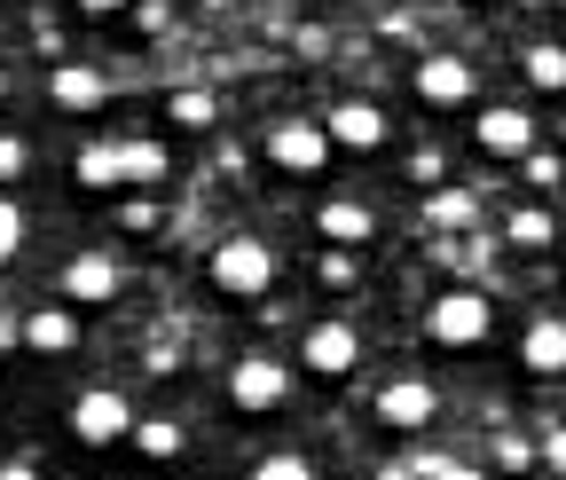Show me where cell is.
<instances>
[{
    "instance_id": "35",
    "label": "cell",
    "mask_w": 566,
    "mask_h": 480,
    "mask_svg": "<svg viewBox=\"0 0 566 480\" xmlns=\"http://www.w3.org/2000/svg\"><path fill=\"white\" fill-rule=\"evenodd\" d=\"M378 480H417V465H386V472H378Z\"/></svg>"
},
{
    "instance_id": "29",
    "label": "cell",
    "mask_w": 566,
    "mask_h": 480,
    "mask_svg": "<svg viewBox=\"0 0 566 480\" xmlns=\"http://www.w3.org/2000/svg\"><path fill=\"white\" fill-rule=\"evenodd\" d=\"M417 480H480V472H472V465H449V457H424Z\"/></svg>"
},
{
    "instance_id": "30",
    "label": "cell",
    "mask_w": 566,
    "mask_h": 480,
    "mask_svg": "<svg viewBox=\"0 0 566 480\" xmlns=\"http://www.w3.org/2000/svg\"><path fill=\"white\" fill-rule=\"evenodd\" d=\"M535 449H543V465H551V472H566V426H551Z\"/></svg>"
},
{
    "instance_id": "7",
    "label": "cell",
    "mask_w": 566,
    "mask_h": 480,
    "mask_svg": "<svg viewBox=\"0 0 566 480\" xmlns=\"http://www.w3.org/2000/svg\"><path fill=\"white\" fill-rule=\"evenodd\" d=\"M300 371L307 378H354L363 371V338H354V323H315L307 338H300Z\"/></svg>"
},
{
    "instance_id": "34",
    "label": "cell",
    "mask_w": 566,
    "mask_h": 480,
    "mask_svg": "<svg viewBox=\"0 0 566 480\" xmlns=\"http://www.w3.org/2000/svg\"><path fill=\"white\" fill-rule=\"evenodd\" d=\"M0 480H40V465H32V457H9V465H0Z\"/></svg>"
},
{
    "instance_id": "15",
    "label": "cell",
    "mask_w": 566,
    "mask_h": 480,
    "mask_svg": "<svg viewBox=\"0 0 566 480\" xmlns=\"http://www.w3.org/2000/svg\"><path fill=\"white\" fill-rule=\"evenodd\" d=\"M315 229L331 237V244H370L378 237V221H370V205H354V197H323V213H315Z\"/></svg>"
},
{
    "instance_id": "6",
    "label": "cell",
    "mask_w": 566,
    "mask_h": 480,
    "mask_svg": "<svg viewBox=\"0 0 566 480\" xmlns=\"http://www.w3.org/2000/svg\"><path fill=\"white\" fill-rule=\"evenodd\" d=\"M417 103H433V111H464L480 95V72H472V55H424L417 72H409Z\"/></svg>"
},
{
    "instance_id": "11",
    "label": "cell",
    "mask_w": 566,
    "mask_h": 480,
    "mask_svg": "<svg viewBox=\"0 0 566 480\" xmlns=\"http://www.w3.org/2000/svg\"><path fill=\"white\" fill-rule=\"evenodd\" d=\"M433 418H441V394L424 386V378H394V386L378 394V426H386V434H424Z\"/></svg>"
},
{
    "instance_id": "10",
    "label": "cell",
    "mask_w": 566,
    "mask_h": 480,
    "mask_svg": "<svg viewBox=\"0 0 566 480\" xmlns=\"http://www.w3.org/2000/svg\"><path fill=\"white\" fill-rule=\"evenodd\" d=\"M118 284H126V276H118L111 252H71V260H63V300H71V307H111Z\"/></svg>"
},
{
    "instance_id": "36",
    "label": "cell",
    "mask_w": 566,
    "mask_h": 480,
    "mask_svg": "<svg viewBox=\"0 0 566 480\" xmlns=\"http://www.w3.org/2000/svg\"><path fill=\"white\" fill-rule=\"evenodd\" d=\"M0 103H9V80H0Z\"/></svg>"
},
{
    "instance_id": "31",
    "label": "cell",
    "mask_w": 566,
    "mask_h": 480,
    "mask_svg": "<svg viewBox=\"0 0 566 480\" xmlns=\"http://www.w3.org/2000/svg\"><path fill=\"white\" fill-rule=\"evenodd\" d=\"M323 284H354V252H323Z\"/></svg>"
},
{
    "instance_id": "27",
    "label": "cell",
    "mask_w": 566,
    "mask_h": 480,
    "mask_svg": "<svg viewBox=\"0 0 566 480\" xmlns=\"http://www.w3.org/2000/svg\"><path fill=\"white\" fill-rule=\"evenodd\" d=\"M527 181H535V189H558V181H566V166H558L551 150H527Z\"/></svg>"
},
{
    "instance_id": "5",
    "label": "cell",
    "mask_w": 566,
    "mask_h": 480,
    "mask_svg": "<svg viewBox=\"0 0 566 480\" xmlns=\"http://www.w3.org/2000/svg\"><path fill=\"white\" fill-rule=\"evenodd\" d=\"M126 434H134V409H126L118 386H87L80 401H71V441L80 449H118Z\"/></svg>"
},
{
    "instance_id": "23",
    "label": "cell",
    "mask_w": 566,
    "mask_h": 480,
    "mask_svg": "<svg viewBox=\"0 0 566 480\" xmlns=\"http://www.w3.org/2000/svg\"><path fill=\"white\" fill-rule=\"evenodd\" d=\"M252 480H315V465H307L300 449H268V457L252 465Z\"/></svg>"
},
{
    "instance_id": "14",
    "label": "cell",
    "mask_w": 566,
    "mask_h": 480,
    "mask_svg": "<svg viewBox=\"0 0 566 480\" xmlns=\"http://www.w3.org/2000/svg\"><path fill=\"white\" fill-rule=\"evenodd\" d=\"M48 95H55V111H103L111 103V80L95 72V63H55Z\"/></svg>"
},
{
    "instance_id": "3",
    "label": "cell",
    "mask_w": 566,
    "mask_h": 480,
    "mask_svg": "<svg viewBox=\"0 0 566 480\" xmlns=\"http://www.w3.org/2000/svg\"><path fill=\"white\" fill-rule=\"evenodd\" d=\"M268 166L292 174V181H315V174L331 166V134H323V118H275V126H268Z\"/></svg>"
},
{
    "instance_id": "17",
    "label": "cell",
    "mask_w": 566,
    "mask_h": 480,
    "mask_svg": "<svg viewBox=\"0 0 566 480\" xmlns=\"http://www.w3.org/2000/svg\"><path fill=\"white\" fill-rule=\"evenodd\" d=\"M520 72H527L535 95H566V48H558V40H535V48L520 55Z\"/></svg>"
},
{
    "instance_id": "8",
    "label": "cell",
    "mask_w": 566,
    "mask_h": 480,
    "mask_svg": "<svg viewBox=\"0 0 566 480\" xmlns=\"http://www.w3.org/2000/svg\"><path fill=\"white\" fill-rule=\"evenodd\" d=\"M323 134H331V150H386V111L370 103V95H346V103H331V118H323Z\"/></svg>"
},
{
    "instance_id": "22",
    "label": "cell",
    "mask_w": 566,
    "mask_h": 480,
    "mask_svg": "<svg viewBox=\"0 0 566 480\" xmlns=\"http://www.w3.org/2000/svg\"><path fill=\"white\" fill-rule=\"evenodd\" d=\"M24 244H32V213H24V205H17L9 189H0V268H9Z\"/></svg>"
},
{
    "instance_id": "28",
    "label": "cell",
    "mask_w": 566,
    "mask_h": 480,
    "mask_svg": "<svg viewBox=\"0 0 566 480\" xmlns=\"http://www.w3.org/2000/svg\"><path fill=\"white\" fill-rule=\"evenodd\" d=\"M142 363H150V378H174V363H181V347H174V338H150V355H142Z\"/></svg>"
},
{
    "instance_id": "18",
    "label": "cell",
    "mask_w": 566,
    "mask_h": 480,
    "mask_svg": "<svg viewBox=\"0 0 566 480\" xmlns=\"http://www.w3.org/2000/svg\"><path fill=\"white\" fill-rule=\"evenodd\" d=\"M118 166H126V189H158V181H166V150L150 143V134L118 143Z\"/></svg>"
},
{
    "instance_id": "13",
    "label": "cell",
    "mask_w": 566,
    "mask_h": 480,
    "mask_svg": "<svg viewBox=\"0 0 566 480\" xmlns=\"http://www.w3.org/2000/svg\"><path fill=\"white\" fill-rule=\"evenodd\" d=\"M17 338L32 355H71V347H80V307H32L17 323Z\"/></svg>"
},
{
    "instance_id": "12",
    "label": "cell",
    "mask_w": 566,
    "mask_h": 480,
    "mask_svg": "<svg viewBox=\"0 0 566 480\" xmlns=\"http://www.w3.org/2000/svg\"><path fill=\"white\" fill-rule=\"evenodd\" d=\"M520 363H527L535 378H566V315H535V323L520 331Z\"/></svg>"
},
{
    "instance_id": "4",
    "label": "cell",
    "mask_w": 566,
    "mask_h": 480,
    "mask_svg": "<svg viewBox=\"0 0 566 480\" xmlns=\"http://www.w3.org/2000/svg\"><path fill=\"white\" fill-rule=\"evenodd\" d=\"M229 409H244V418H268V409H283L292 401V371H283L275 355H244V363H229Z\"/></svg>"
},
{
    "instance_id": "9",
    "label": "cell",
    "mask_w": 566,
    "mask_h": 480,
    "mask_svg": "<svg viewBox=\"0 0 566 480\" xmlns=\"http://www.w3.org/2000/svg\"><path fill=\"white\" fill-rule=\"evenodd\" d=\"M472 143H480L488 158H527V150H535V118H527L520 103H488V111L472 118Z\"/></svg>"
},
{
    "instance_id": "24",
    "label": "cell",
    "mask_w": 566,
    "mask_h": 480,
    "mask_svg": "<svg viewBox=\"0 0 566 480\" xmlns=\"http://www.w3.org/2000/svg\"><path fill=\"white\" fill-rule=\"evenodd\" d=\"M32 174V143L24 134H0V181H24Z\"/></svg>"
},
{
    "instance_id": "25",
    "label": "cell",
    "mask_w": 566,
    "mask_h": 480,
    "mask_svg": "<svg viewBox=\"0 0 566 480\" xmlns=\"http://www.w3.org/2000/svg\"><path fill=\"white\" fill-rule=\"evenodd\" d=\"M433 221H441V229H464V221H472V189H441V197H433Z\"/></svg>"
},
{
    "instance_id": "33",
    "label": "cell",
    "mask_w": 566,
    "mask_h": 480,
    "mask_svg": "<svg viewBox=\"0 0 566 480\" xmlns=\"http://www.w3.org/2000/svg\"><path fill=\"white\" fill-rule=\"evenodd\" d=\"M134 0H80V17H126Z\"/></svg>"
},
{
    "instance_id": "1",
    "label": "cell",
    "mask_w": 566,
    "mask_h": 480,
    "mask_svg": "<svg viewBox=\"0 0 566 480\" xmlns=\"http://www.w3.org/2000/svg\"><path fill=\"white\" fill-rule=\"evenodd\" d=\"M205 276H212V292H229V300H268L275 276H283V260H275L268 237H221L205 252Z\"/></svg>"
},
{
    "instance_id": "20",
    "label": "cell",
    "mask_w": 566,
    "mask_h": 480,
    "mask_svg": "<svg viewBox=\"0 0 566 480\" xmlns=\"http://www.w3.org/2000/svg\"><path fill=\"white\" fill-rule=\"evenodd\" d=\"M166 118L189 126V134H205L212 118H221V95H212V87H174V95H166Z\"/></svg>"
},
{
    "instance_id": "21",
    "label": "cell",
    "mask_w": 566,
    "mask_h": 480,
    "mask_svg": "<svg viewBox=\"0 0 566 480\" xmlns=\"http://www.w3.org/2000/svg\"><path fill=\"white\" fill-rule=\"evenodd\" d=\"M504 244H520V252H543V244H558V221L543 213V205H520V213L504 221Z\"/></svg>"
},
{
    "instance_id": "32",
    "label": "cell",
    "mask_w": 566,
    "mask_h": 480,
    "mask_svg": "<svg viewBox=\"0 0 566 480\" xmlns=\"http://www.w3.org/2000/svg\"><path fill=\"white\" fill-rule=\"evenodd\" d=\"M495 457H504V465H535V449H527L520 434H504V441H495Z\"/></svg>"
},
{
    "instance_id": "16",
    "label": "cell",
    "mask_w": 566,
    "mask_h": 480,
    "mask_svg": "<svg viewBox=\"0 0 566 480\" xmlns=\"http://www.w3.org/2000/svg\"><path fill=\"white\" fill-rule=\"evenodd\" d=\"M150 465H174L181 449H189V434H181V418H134V434H126Z\"/></svg>"
},
{
    "instance_id": "2",
    "label": "cell",
    "mask_w": 566,
    "mask_h": 480,
    "mask_svg": "<svg viewBox=\"0 0 566 480\" xmlns=\"http://www.w3.org/2000/svg\"><path fill=\"white\" fill-rule=\"evenodd\" d=\"M424 331H433V347H488L495 338V300L480 284H449L433 307H424Z\"/></svg>"
},
{
    "instance_id": "26",
    "label": "cell",
    "mask_w": 566,
    "mask_h": 480,
    "mask_svg": "<svg viewBox=\"0 0 566 480\" xmlns=\"http://www.w3.org/2000/svg\"><path fill=\"white\" fill-rule=\"evenodd\" d=\"M126 17H134L142 32H166V24H174V0H134V9H126Z\"/></svg>"
},
{
    "instance_id": "19",
    "label": "cell",
    "mask_w": 566,
    "mask_h": 480,
    "mask_svg": "<svg viewBox=\"0 0 566 480\" xmlns=\"http://www.w3.org/2000/svg\"><path fill=\"white\" fill-rule=\"evenodd\" d=\"M71 174H80V189H126V166H118V143H87L80 158H71Z\"/></svg>"
}]
</instances>
